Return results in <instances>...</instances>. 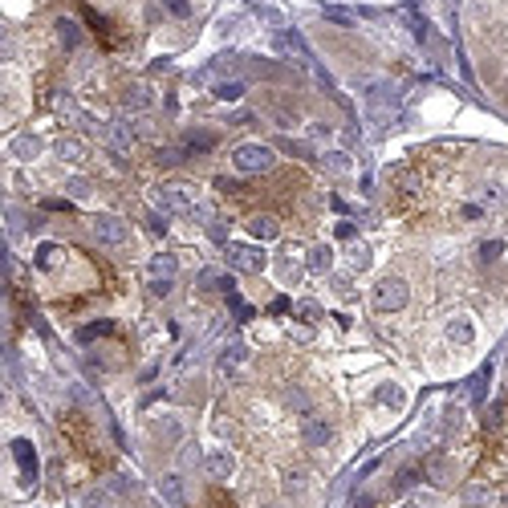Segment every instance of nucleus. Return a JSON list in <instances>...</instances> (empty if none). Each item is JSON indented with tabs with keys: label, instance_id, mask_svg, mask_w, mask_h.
I'll return each instance as SVG.
<instances>
[{
	"label": "nucleus",
	"instance_id": "nucleus-1",
	"mask_svg": "<svg viewBox=\"0 0 508 508\" xmlns=\"http://www.w3.org/2000/svg\"><path fill=\"white\" fill-rule=\"evenodd\" d=\"M277 163V155L269 151V146H261V142H240L236 151H232V167L240 171V175H261V171H269Z\"/></svg>",
	"mask_w": 508,
	"mask_h": 508
},
{
	"label": "nucleus",
	"instance_id": "nucleus-2",
	"mask_svg": "<svg viewBox=\"0 0 508 508\" xmlns=\"http://www.w3.org/2000/svg\"><path fill=\"white\" fill-rule=\"evenodd\" d=\"M411 301V285L399 277H386L374 285V297H370V305L378 309V313H399L403 305Z\"/></svg>",
	"mask_w": 508,
	"mask_h": 508
},
{
	"label": "nucleus",
	"instance_id": "nucleus-3",
	"mask_svg": "<svg viewBox=\"0 0 508 508\" xmlns=\"http://www.w3.org/2000/svg\"><path fill=\"white\" fill-rule=\"evenodd\" d=\"M155 203L163 208V212H187V208H195V187L191 184H163L155 191Z\"/></svg>",
	"mask_w": 508,
	"mask_h": 508
},
{
	"label": "nucleus",
	"instance_id": "nucleus-4",
	"mask_svg": "<svg viewBox=\"0 0 508 508\" xmlns=\"http://www.w3.org/2000/svg\"><path fill=\"white\" fill-rule=\"evenodd\" d=\"M90 228H93V240H98V244H110V248L126 244V224H122L118 216H93Z\"/></svg>",
	"mask_w": 508,
	"mask_h": 508
},
{
	"label": "nucleus",
	"instance_id": "nucleus-5",
	"mask_svg": "<svg viewBox=\"0 0 508 508\" xmlns=\"http://www.w3.org/2000/svg\"><path fill=\"white\" fill-rule=\"evenodd\" d=\"M228 265L236 273H261L265 269V256L248 244H228Z\"/></svg>",
	"mask_w": 508,
	"mask_h": 508
},
{
	"label": "nucleus",
	"instance_id": "nucleus-6",
	"mask_svg": "<svg viewBox=\"0 0 508 508\" xmlns=\"http://www.w3.org/2000/svg\"><path fill=\"white\" fill-rule=\"evenodd\" d=\"M232 472H236V456L224 452V448H220V452H212V456L203 460V476H208V480H228Z\"/></svg>",
	"mask_w": 508,
	"mask_h": 508
},
{
	"label": "nucleus",
	"instance_id": "nucleus-7",
	"mask_svg": "<svg viewBox=\"0 0 508 508\" xmlns=\"http://www.w3.org/2000/svg\"><path fill=\"white\" fill-rule=\"evenodd\" d=\"M301 439H305L309 448H325V443L333 439V427L322 423V419H309V423H301Z\"/></svg>",
	"mask_w": 508,
	"mask_h": 508
},
{
	"label": "nucleus",
	"instance_id": "nucleus-8",
	"mask_svg": "<svg viewBox=\"0 0 508 508\" xmlns=\"http://www.w3.org/2000/svg\"><path fill=\"white\" fill-rule=\"evenodd\" d=\"M12 452H16V463H21V480H25V484H33V476H37L33 443H29V439H16V443H12Z\"/></svg>",
	"mask_w": 508,
	"mask_h": 508
},
{
	"label": "nucleus",
	"instance_id": "nucleus-9",
	"mask_svg": "<svg viewBox=\"0 0 508 508\" xmlns=\"http://www.w3.org/2000/svg\"><path fill=\"white\" fill-rule=\"evenodd\" d=\"M390 86L386 82H378V86H370V114H374V122H386L390 118V110H386V98H390Z\"/></svg>",
	"mask_w": 508,
	"mask_h": 508
},
{
	"label": "nucleus",
	"instance_id": "nucleus-10",
	"mask_svg": "<svg viewBox=\"0 0 508 508\" xmlns=\"http://www.w3.org/2000/svg\"><path fill=\"white\" fill-rule=\"evenodd\" d=\"M496 500V488H488V484H467L463 488V508H488Z\"/></svg>",
	"mask_w": 508,
	"mask_h": 508
},
{
	"label": "nucleus",
	"instance_id": "nucleus-11",
	"mask_svg": "<svg viewBox=\"0 0 508 508\" xmlns=\"http://www.w3.org/2000/svg\"><path fill=\"white\" fill-rule=\"evenodd\" d=\"M472 338H476L472 318H452V322H448V342H452V346H472Z\"/></svg>",
	"mask_w": 508,
	"mask_h": 508
},
{
	"label": "nucleus",
	"instance_id": "nucleus-12",
	"mask_svg": "<svg viewBox=\"0 0 508 508\" xmlns=\"http://www.w3.org/2000/svg\"><path fill=\"white\" fill-rule=\"evenodd\" d=\"M61 256H65V252H61V244H37L33 265H37V269H45V273H53V269L61 265Z\"/></svg>",
	"mask_w": 508,
	"mask_h": 508
},
{
	"label": "nucleus",
	"instance_id": "nucleus-13",
	"mask_svg": "<svg viewBox=\"0 0 508 508\" xmlns=\"http://www.w3.org/2000/svg\"><path fill=\"white\" fill-rule=\"evenodd\" d=\"M248 232H252V240H277L280 224L273 216H252V220H248Z\"/></svg>",
	"mask_w": 508,
	"mask_h": 508
},
{
	"label": "nucleus",
	"instance_id": "nucleus-14",
	"mask_svg": "<svg viewBox=\"0 0 508 508\" xmlns=\"http://www.w3.org/2000/svg\"><path fill=\"white\" fill-rule=\"evenodd\" d=\"M146 273H151L155 280H171L175 273H179V261H175L171 252H163V256H155V261H151V269H146Z\"/></svg>",
	"mask_w": 508,
	"mask_h": 508
},
{
	"label": "nucleus",
	"instance_id": "nucleus-15",
	"mask_svg": "<svg viewBox=\"0 0 508 508\" xmlns=\"http://www.w3.org/2000/svg\"><path fill=\"white\" fill-rule=\"evenodd\" d=\"M53 151H57V159H61V163H82V159H86V146H82L78 139H61Z\"/></svg>",
	"mask_w": 508,
	"mask_h": 508
},
{
	"label": "nucleus",
	"instance_id": "nucleus-16",
	"mask_svg": "<svg viewBox=\"0 0 508 508\" xmlns=\"http://www.w3.org/2000/svg\"><path fill=\"white\" fill-rule=\"evenodd\" d=\"M403 399H407V395H403V386H395V382H382V386H378V403H382V407L399 411V407H403Z\"/></svg>",
	"mask_w": 508,
	"mask_h": 508
},
{
	"label": "nucleus",
	"instance_id": "nucleus-17",
	"mask_svg": "<svg viewBox=\"0 0 508 508\" xmlns=\"http://www.w3.org/2000/svg\"><path fill=\"white\" fill-rule=\"evenodd\" d=\"M106 142H110V151H118V155H131V131H126L122 122L106 131Z\"/></svg>",
	"mask_w": 508,
	"mask_h": 508
},
{
	"label": "nucleus",
	"instance_id": "nucleus-18",
	"mask_svg": "<svg viewBox=\"0 0 508 508\" xmlns=\"http://www.w3.org/2000/svg\"><path fill=\"white\" fill-rule=\"evenodd\" d=\"M159 488H163V496H167L171 505H184V480H179V476H163Z\"/></svg>",
	"mask_w": 508,
	"mask_h": 508
},
{
	"label": "nucleus",
	"instance_id": "nucleus-19",
	"mask_svg": "<svg viewBox=\"0 0 508 508\" xmlns=\"http://www.w3.org/2000/svg\"><path fill=\"white\" fill-rule=\"evenodd\" d=\"M82 508H114V492H106V488H90L86 492V500Z\"/></svg>",
	"mask_w": 508,
	"mask_h": 508
},
{
	"label": "nucleus",
	"instance_id": "nucleus-20",
	"mask_svg": "<svg viewBox=\"0 0 508 508\" xmlns=\"http://www.w3.org/2000/svg\"><path fill=\"white\" fill-rule=\"evenodd\" d=\"M57 33H61V45H65V49H78V45H82V29H78V25L57 21Z\"/></svg>",
	"mask_w": 508,
	"mask_h": 508
},
{
	"label": "nucleus",
	"instance_id": "nucleus-21",
	"mask_svg": "<svg viewBox=\"0 0 508 508\" xmlns=\"http://www.w3.org/2000/svg\"><path fill=\"white\" fill-rule=\"evenodd\" d=\"M329 261H333V252H329L325 244L309 248V269H313V273H325V269H329Z\"/></svg>",
	"mask_w": 508,
	"mask_h": 508
},
{
	"label": "nucleus",
	"instance_id": "nucleus-22",
	"mask_svg": "<svg viewBox=\"0 0 508 508\" xmlns=\"http://www.w3.org/2000/svg\"><path fill=\"white\" fill-rule=\"evenodd\" d=\"M325 171H333V175H346V171H350V155H346V151H333V155H325Z\"/></svg>",
	"mask_w": 508,
	"mask_h": 508
},
{
	"label": "nucleus",
	"instance_id": "nucleus-23",
	"mask_svg": "<svg viewBox=\"0 0 508 508\" xmlns=\"http://www.w3.org/2000/svg\"><path fill=\"white\" fill-rule=\"evenodd\" d=\"M216 146V135H187L184 155H195V151H212Z\"/></svg>",
	"mask_w": 508,
	"mask_h": 508
},
{
	"label": "nucleus",
	"instance_id": "nucleus-24",
	"mask_svg": "<svg viewBox=\"0 0 508 508\" xmlns=\"http://www.w3.org/2000/svg\"><path fill=\"white\" fill-rule=\"evenodd\" d=\"M212 93H216L220 102H236V98H244V86H240V82H220Z\"/></svg>",
	"mask_w": 508,
	"mask_h": 508
},
{
	"label": "nucleus",
	"instance_id": "nucleus-25",
	"mask_svg": "<svg viewBox=\"0 0 508 508\" xmlns=\"http://www.w3.org/2000/svg\"><path fill=\"white\" fill-rule=\"evenodd\" d=\"M110 329V322H90L86 329H78V342H93V338H102Z\"/></svg>",
	"mask_w": 508,
	"mask_h": 508
},
{
	"label": "nucleus",
	"instance_id": "nucleus-26",
	"mask_svg": "<svg viewBox=\"0 0 508 508\" xmlns=\"http://www.w3.org/2000/svg\"><path fill=\"white\" fill-rule=\"evenodd\" d=\"M41 151V142L37 139H16L12 142V155H21V159H29V155H37Z\"/></svg>",
	"mask_w": 508,
	"mask_h": 508
},
{
	"label": "nucleus",
	"instance_id": "nucleus-27",
	"mask_svg": "<svg viewBox=\"0 0 508 508\" xmlns=\"http://www.w3.org/2000/svg\"><path fill=\"white\" fill-rule=\"evenodd\" d=\"M244 354H248V350H244V346H228V350H224V370H232V366H240V362H244Z\"/></svg>",
	"mask_w": 508,
	"mask_h": 508
},
{
	"label": "nucleus",
	"instance_id": "nucleus-28",
	"mask_svg": "<svg viewBox=\"0 0 508 508\" xmlns=\"http://www.w3.org/2000/svg\"><path fill=\"white\" fill-rule=\"evenodd\" d=\"M146 106V90L135 86V90H126V110H142Z\"/></svg>",
	"mask_w": 508,
	"mask_h": 508
},
{
	"label": "nucleus",
	"instance_id": "nucleus-29",
	"mask_svg": "<svg viewBox=\"0 0 508 508\" xmlns=\"http://www.w3.org/2000/svg\"><path fill=\"white\" fill-rule=\"evenodd\" d=\"M297 313H301V318H309V322H318V318H322V305H318V301H301V305H297Z\"/></svg>",
	"mask_w": 508,
	"mask_h": 508
},
{
	"label": "nucleus",
	"instance_id": "nucleus-30",
	"mask_svg": "<svg viewBox=\"0 0 508 508\" xmlns=\"http://www.w3.org/2000/svg\"><path fill=\"white\" fill-rule=\"evenodd\" d=\"M301 488H305V476H297V472H289V476H285V492H293V496H297Z\"/></svg>",
	"mask_w": 508,
	"mask_h": 508
},
{
	"label": "nucleus",
	"instance_id": "nucleus-31",
	"mask_svg": "<svg viewBox=\"0 0 508 508\" xmlns=\"http://www.w3.org/2000/svg\"><path fill=\"white\" fill-rule=\"evenodd\" d=\"M480 256H484V261L500 256V240H484V244H480Z\"/></svg>",
	"mask_w": 508,
	"mask_h": 508
},
{
	"label": "nucleus",
	"instance_id": "nucleus-32",
	"mask_svg": "<svg viewBox=\"0 0 508 508\" xmlns=\"http://www.w3.org/2000/svg\"><path fill=\"white\" fill-rule=\"evenodd\" d=\"M333 236H338V240H354V236H358V228H354L350 220H342V224L333 228Z\"/></svg>",
	"mask_w": 508,
	"mask_h": 508
},
{
	"label": "nucleus",
	"instance_id": "nucleus-33",
	"mask_svg": "<svg viewBox=\"0 0 508 508\" xmlns=\"http://www.w3.org/2000/svg\"><path fill=\"white\" fill-rule=\"evenodd\" d=\"M163 8L175 12V16H187V0H163Z\"/></svg>",
	"mask_w": 508,
	"mask_h": 508
},
{
	"label": "nucleus",
	"instance_id": "nucleus-34",
	"mask_svg": "<svg viewBox=\"0 0 508 508\" xmlns=\"http://www.w3.org/2000/svg\"><path fill=\"white\" fill-rule=\"evenodd\" d=\"M325 16H329V21H338V25H350V21H354V16H350V12H342V8H325Z\"/></svg>",
	"mask_w": 508,
	"mask_h": 508
},
{
	"label": "nucleus",
	"instance_id": "nucleus-35",
	"mask_svg": "<svg viewBox=\"0 0 508 508\" xmlns=\"http://www.w3.org/2000/svg\"><path fill=\"white\" fill-rule=\"evenodd\" d=\"M350 261H354V269H362V265H370V252H366V248H354V252H350Z\"/></svg>",
	"mask_w": 508,
	"mask_h": 508
},
{
	"label": "nucleus",
	"instance_id": "nucleus-36",
	"mask_svg": "<svg viewBox=\"0 0 508 508\" xmlns=\"http://www.w3.org/2000/svg\"><path fill=\"white\" fill-rule=\"evenodd\" d=\"M354 508H374V500H370V496H362V492H358V496H354Z\"/></svg>",
	"mask_w": 508,
	"mask_h": 508
},
{
	"label": "nucleus",
	"instance_id": "nucleus-37",
	"mask_svg": "<svg viewBox=\"0 0 508 508\" xmlns=\"http://www.w3.org/2000/svg\"><path fill=\"white\" fill-rule=\"evenodd\" d=\"M399 508H423V505H419V500H403Z\"/></svg>",
	"mask_w": 508,
	"mask_h": 508
}]
</instances>
